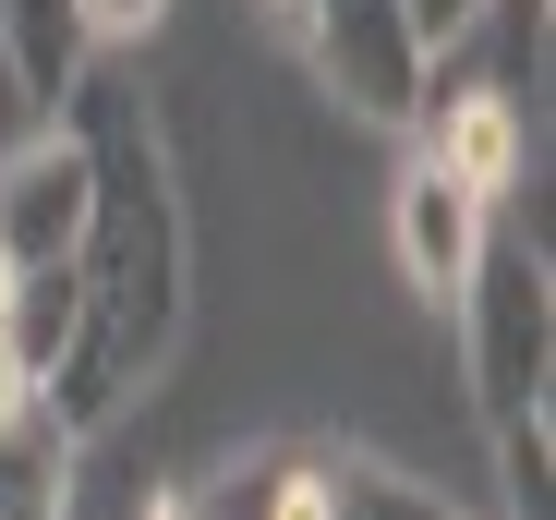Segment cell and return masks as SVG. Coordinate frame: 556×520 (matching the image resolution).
<instances>
[{
  "mask_svg": "<svg viewBox=\"0 0 556 520\" xmlns=\"http://www.w3.org/2000/svg\"><path fill=\"white\" fill-rule=\"evenodd\" d=\"M61 134L85 145V242H73V339L49 364V411L73 436L134 411V388L169 364L181 339V182H169V134L146 110V73L122 49H85L61 85Z\"/></svg>",
  "mask_w": 556,
  "mask_h": 520,
  "instance_id": "obj_1",
  "label": "cell"
},
{
  "mask_svg": "<svg viewBox=\"0 0 556 520\" xmlns=\"http://www.w3.org/2000/svg\"><path fill=\"white\" fill-rule=\"evenodd\" d=\"M447 303H459V364H472L484 423L544 411V388H556V267H544V242L496 218Z\"/></svg>",
  "mask_w": 556,
  "mask_h": 520,
  "instance_id": "obj_2",
  "label": "cell"
},
{
  "mask_svg": "<svg viewBox=\"0 0 556 520\" xmlns=\"http://www.w3.org/2000/svg\"><path fill=\"white\" fill-rule=\"evenodd\" d=\"M303 61H315V85L351 110V122H388V134H412V110H424V85H435V49L412 37V13L400 0H303Z\"/></svg>",
  "mask_w": 556,
  "mask_h": 520,
  "instance_id": "obj_3",
  "label": "cell"
},
{
  "mask_svg": "<svg viewBox=\"0 0 556 520\" xmlns=\"http://www.w3.org/2000/svg\"><path fill=\"white\" fill-rule=\"evenodd\" d=\"M85 242V145L61 122H37L13 157H0V267H73Z\"/></svg>",
  "mask_w": 556,
  "mask_h": 520,
  "instance_id": "obj_4",
  "label": "cell"
},
{
  "mask_svg": "<svg viewBox=\"0 0 556 520\" xmlns=\"http://www.w3.org/2000/svg\"><path fill=\"white\" fill-rule=\"evenodd\" d=\"M484 230H496V206L459 182V169H435V157L412 145L400 194H388V254H400V279H412L424 303H447V291H459V267L484 254Z\"/></svg>",
  "mask_w": 556,
  "mask_h": 520,
  "instance_id": "obj_5",
  "label": "cell"
},
{
  "mask_svg": "<svg viewBox=\"0 0 556 520\" xmlns=\"http://www.w3.org/2000/svg\"><path fill=\"white\" fill-rule=\"evenodd\" d=\"M412 134H424V157H435V169H459L484 206H508V194H520V169H532V122H520V98H508V85H459V98H424V110H412Z\"/></svg>",
  "mask_w": 556,
  "mask_h": 520,
  "instance_id": "obj_6",
  "label": "cell"
},
{
  "mask_svg": "<svg viewBox=\"0 0 556 520\" xmlns=\"http://www.w3.org/2000/svg\"><path fill=\"white\" fill-rule=\"evenodd\" d=\"M73 423L49 411V388L25 411H0V520H61L73 508Z\"/></svg>",
  "mask_w": 556,
  "mask_h": 520,
  "instance_id": "obj_7",
  "label": "cell"
},
{
  "mask_svg": "<svg viewBox=\"0 0 556 520\" xmlns=\"http://www.w3.org/2000/svg\"><path fill=\"white\" fill-rule=\"evenodd\" d=\"M73 61H85V25H73V0H0V73H13V98L61 110Z\"/></svg>",
  "mask_w": 556,
  "mask_h": 520,
  "instance_id": "obj_8",
  "label": "cell"
},
{
  "mask_svg": "<svg viewBox=\"0 0 556 520\" xmlns=\"http://www.w3.org/2000/svg\"><path fill=\"white\" fill-rule=\"evenodd\" d=\"M327 520H447V496H435V484H412L400 460L327 448Z\"/></svg>",
  "mask_w": 556,
  "mask_h": 520,
  "instance_id": "obj_9",
  "label": "cell"
},
{
  "mask_svg": "<svg viewBox=\"0 0 556 520\" xmlns=\"http://www.w3.org/2000/svg\"><path fill=\"white\" fill-rule=\"evenodd\" d=\"M73 25H85V49H146L169 25V0H73Z\"/></svg>",
  "mask_w": 556,
  "mask_h": 520,
  "instance_id": "obj_10",
  "label": "cell"
},
{
  "mask_svg": "<svg viewBox=\"0 0 556 520\" xmlns=\"http://www.w3.org/2000/svg\"><path fill=\"white\" fill-rule=\"evenodd\" d=\"M400 13H412V37H424V49H447V37H472L496 0H400Z\"/></svg>",
  "mask_w": 556,
  "mask_h": 520,
  "instance_id": "obj_11",
  "label": "cell"
},
{
  "mask_svg": "<svg viewBox=\"0 0 556 520\" xmlns=\"http://www.w3.org/2000/svg\"><path fill=\"white\" fill-rule=\"evenodd\" d=\"M266 13H303V0H266Z\"/></svg>",
  "mask_w": 556,
  "mask_h": 520,
  "instance_id": "obj_12",
  "label": "cell"
},
{
  "mask_svg": "<svg viewBox=\"0 0 556 520\" xmlns=\"http://www.w3.org/2000/svg\"><path fill=\"white\" fill-rule=\"evenodd\" d=\"M157 520H181V508H157Z\"/></svg>",
  "mask_w": 556,
  "mask_h": 520,
  "instance_id": "obj_13",
  "label": "cell"
}]
</instances>
